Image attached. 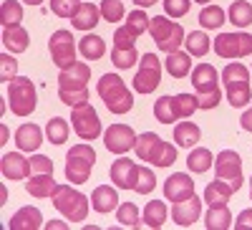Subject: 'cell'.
I'll return each instance as SVG.
<instances>
[{
  "label": "cell",
  "instance_id": "cell-39",
  "mask_svg": "<svg viewBox=\"0 0 252 230\" xmlns=\"http://www.w3.org/2000/svg\"><path fill=\"white\" fill-rule=\"evenodd\" d=\"M116 220L124 225V228H139L144 220H139V207L134 202H121L116 207Z\"/></svg>",
  "mask_w": 252,
  "mask_h": 230
},
{
  "label": "cell",
  "instance_id": "cell-48",
  "mask_svg": "<svg viewBox=\"0 0 252 230\" xmlns=\"http://www.w3.org/2000/svg\"><path fill=\"white\" fill-rule=\"evenodd\" d=\"M252 228V210H242L235 220V230H247Z\"/></svg>",
  "mask_w": 252,
  "mask_h": 230
},
{
  "label": "cell",
  "instance_id": "cell-27",
  "mask_svg": "<svg viewBox=\"0 0 252 230\" xmlns=\"http://www.w3.org/2000/svg\"><path fill=\"white\" fill-rule=\"evenodd\" d=\"M98 20H101V8L96 3H81V8L71 18V26L78 31H91V28H96Z\"/></svg>",
  "mask_w": 252,
  "mask_h": 230
},
{
  "label": "cell",
  "instance_id": "cell-40",
  "mask_svg": "<svg viewBox=\"0 0 252 230\" xmlns=\"http://www.w3.org/2000/svg\"><path fill=\"white\" fill-rule=\"evenodd\" d=\"M199 23H202V28H222L224 10L220 5H204L199 10Z\"/></svg>",
  "mask_w": 252,
  "mask_h": 230
},
{
  "label": "cell",
  "instance_id": "cell-43",
  "mask_svg": "<svg viewBox=\"0 0 252 230\" xmlns=\"http://www.w3.org/2000/svg\"><path fill=\"white\" fill-rule=\"evenodd\" d=\"M154 187H157V175L152 172V167H141V164H139V180H136L134 190H136L139 195H149Z\"/></svg>",
  "mask_w": 252,
  "mask_h": 230
},
{
  "label": "cell",
  "instance_id": "cell-26",
  "mask_svg": "<svg viewBox=\"0 0 252 230\" xmlns=\"http://www.w3.org/2000/svg\"><path fill=\"white\" fill-rule=\"evenodd\" d=\"M56 180H53V172H46V175H31L28 182H26V192L31 197H38V200H43V197H51L56 192Z\"/></svg>",
  "mask_w": 252,
  "mask_h": 230
},
{
  "label": "cell",
  "instance_id": "cell-41",
  "mask_svg": "<svg viewBox=\"0 0 252 230\" xmlns=\"http://www.w3.org/2000/svg\"><path fill=\"white\" fill-rule=\"evenodd\" d=\"M101 18L109 20V23H119V20L126 15L124 0H101Z\"/></svg>",
  "mask_w": 252,
  "mask_h": 230
},
{
  "label": "cell",
  "instance_id": "cell-19",
  "mask_svg": "<svg viewBox=\"0 0 252 230\" xmlns=\"http://www.w3.org/2000/svg\"><path fill=\"white\" fill-rule=\"evenodd\" d=\"M192 195H194V182H192V177H189V175L174 172V175L166 177V182H164V197L166 200L182 202V200L192 197Z\"/></svg>",
  "mask_w": 252,
  "mask_h": 230
},
{
  "label": "cell",
  "instance_id": "cell-5",
  "mask_svg": "<svg viewBox=\"0 0 252 230\" xmlns=\"http://www.w3.org/2000/svg\"><path fill=\"white\" fill-rule=\"evenodd\" d=\"M222 81L227 89V101L229 107H245V104L252 99V89H250V69L245 64H227L222 69Z\"/></svg>",
  "mask_w": 252,
  "mask_h": 230
},
{
  "label": "cell",
  "instance_id": "cell-20",
  "mask_svg": "<svg viewBox=\"0 0 252 230\" xmlns=\"http://www.w3.org/2000/svg\"><path fill=\"white\" fill-rule=\"evenodd\" d=\"M202 202H204V200H199L197 195L187 197V200H182V202H174V207H172V220H174L179 228L194 225V223L199 220V215H202Z\"/></svg>",
  "mask_w": 252,
  "mask_h": 230
},
{
  "label": "cell",
  "instance_id": "cell-13",
  "mask_svg": "<svg viewBox=\"0 0 252 230\" xmlns=\"http://www.w3.org/2000/svg\"><path fill=\"white\" fill-rule=\"evenodd\" d=\"M161 81V61L154 53H144L139 61V71L134 76V91L136 94H152Z\"/></svg>",
  "mask_w": 252,
  "mask_h": 230
},
{
  "label": "cell",
  "instance_id": "cell-34",
  "mask_svg": "<svg viewBox=\"0 0 252 230\" xmlns=\"http://www.w3.org/2000/svg\"><path fill=\"white\" fill-rule=\"evenodd\" d=\"M166 215H169V210H166V202L161 200H152V202H146L144 207V225L146 228H161L166 223Z\"/></svg>",
  "mask_w": 252,
  "mask_h": 230
},
{
  "label": "cell",
  "instance_id": "cell-47",
  "mask_svg": "<svg viewBox=\"0 0 252 230\" xmlns=\"http://www.w3.org/2000/svg\"><path fill=\"white\" fill-rule=\"evenodd\" d=\"M46 172H53V162L48 157H43V154L31 157V175H46Z\"/></svg>",
  "mask_w": 252,
  "mask_h": 230
},
{
  "label": "cell",
  "instance_id": "cell-32",
  "mask_svg": "<svg viewBox=\"0 0 252 230\" xmlns=\"http://www.w3.org/2000/svg\"><path fill=\"white\" fill-rule=\"evenodd\" d=\"M204 225H207V230H229L232 228V213H229V207L227 205L209 207L204 215Z\"/></svg>",
  "mask_w": 252,
  "mask_h": 230
},
{
  "label": "cell",
  "instance_id": "cell-4",
  "mask_svg": "<svg viewBox=\"0 0 252 230\" xmlns=\"http://www.w3.org/2000/svg\"><path fill=\"white\" fill-rule=\"evenodd\" d=\"M192 83L197 89V104L199 109H215L222 101V91H220V74L212 64H197L192 71Z\"/></svg>",
  "mask_w": 252,
  "mask_h": 230
},
{
  "label": "cell",
  "instance_id": "cell-15",
  "mask_svg": "<svg viewBox=\"0 0 252 230\" xmlns=\"http://www.w3.org/2000/svg\"><path fill=\"white\" fill-rule=\"evenodd\" d=\"M48 51H51V58L58 69H68L76 64V38L71 31H56L48 40Z\"/></svg>",
  "mask_w": 252,
  "mask_h": 230
},
{
  "label": "cell",
  "instance_id": "cell-9",
  "mask_svg": "<svg viewBox=\"0 0 252 230\" xmlns=\"http://www.w3.org/2000/svg\"><path fill=\"white\" fill-rule=\"evenodd\" d=\"M149 33L154 38V43L159 51L164 53H174L179 51V46L184 43V28L179 23H174V20H169L166 15H154L149 20Z\"/></svg>",
  "mask_w": 252,
  "mask_h": 230
},
{
  "label": "cell",
  "instance_id": "cell-30",
  "mask_svg": "<svg viewBox=\"0 0 252 230\" xmlns=\"http://www.w3.org/2000/svg\"><path fill=\"white\" fill-rule=\"evenodd\" d=\"M202 139V129L197 127L194 121H179L174 127V142L184 150H192L197 147V142Z\"/></svg>",
  "mask_w": 252,
  "mask_h": 230
},
{
  "label": "cell",
  "instance_id": "cell-23",
  "mask_svg": "<svg viewBox=\"0 0 252 230\" xmlns=\"http://www.w3.org/2000/svg\"><path fill=\"white\" fill-rule=\"evenodd\" d=\"M15 144L20 152H35L43 144V129L38 124H20L15 132Z\"/></svg>",
  "mask_w": 252,
  "mask_h": 230
},
{
  "label": "cell",
  "instance_id": "cell-10",
  "mask_svg": "<svg viewBox=\"0 0 252 230\" xmlns=\"http://www.w3.org/2000/svg\"><path fill=\"white\" fill-rule=\"evenodd\" d=\"M8 101H10V112L15 116H28L35 112V104H38V96H35V83L28 78V76H15L10 83H8Z\"/></svg>",
  "mask_w": 252,
  "mask_h": 230
},
{
  "label": "cell",
  "instance_id": "cell-31",
  "mask_svg": "<svg viewBox=\"0 0 252 230\" xmlns=\"http://www.w3.org/2000/svg\"><path fill=\"white\" fill-rule=\"evenodd\" d=\"M78 51H81V56L86 61H98V58H103V53H106V43H103L101 36L86 33L78 40Z\"/></svg>",
  "mask_w": 252,
  "mask_h": 230
},
{
  "label": "cell",
  "instance_id": "cell-35",
  "mask_svg": "<svg viewBox=\"0 0 252 230\" xmlns=\"http://www.w3.org/2000/svg\"><path fill=\"white\" fill-rule=\"evenodd\" d=\"M184 46H187V53L189 56H194V58H202V56H207L209 53V38H207V33L204 31H192L187 38H184Z\"/></svg>",
  "mask_w": 252,
  "mask_h": 230
},
{
  "label": "cell",
  "instance_id": "cell-18",
  "mask_svg": "<svg viewBox=\"0 0 252 230\" xmlns=\"http://www.w3.org/2000/svg\"><path fill=\"white\" fill-rule=\"evenodd\" d=\"M109 175H111V182L116 187H121V190H134L136 180H139V164L131 162V159H126V157H119L111 164Z\"/></svg>",
  "mask_w": 252,
  "mask_h": 230
},
{
  "label": "cell",
  "instance_id": "cell-14",
  "mask_svg": "<svg viewBox=\"0 0 252 230\" xmlns=\"http://www.w3.org/2000/svg\"><path fill=\"white\" fill-rule=\"evenodd\" d=\"M215 53L220 58L252 56V33H220L215 38Z\"/></svg>",
  "mask_w": 252,
  "mask_h": 230
},
{
  "label": "cell",
  "instance_id": "cell-42",
  "mask_svg": "<svg viewBox=\"0 0 252 230\" xmlns=\"http://www.w3.org/2000/svg\"><path fill=\"white\" fill-rule=\"evenodd\" d=\"M149 20H152V18L146 15L144 10H134V13H129V18H126V23H124V26L139 38V36H144L146 31H149Z\"/></svg>",
  "mask_w": 252,
  "mask_h": 230
},
{
  "label": "cell",
  "instance_id": "cell-25",
  "mask_svg": "<svg viewBox=\"0 0 252 230\" xmlns=\"http://www.w3.org/2000/svg\"><path fill=\"white\" fill-rule=\"evenodd\" d=\"M91 207H94L96 213H101V215L116 210V207H119V195H116V190H114L111 185L96 187L94 195H91Z\"/></svg>",
  "mask_w": 252,
  "mask_h": 230
},
{
  "label": "cell",
  "instance_id": "cell-37",
  "mask_svg": "<svg viewBox=\"0 0 252 230\" xmlns=\"http://www.w3.org/2000/svg\"><path fill=\"white\" fill-rule=\"evenodd\" d=\"M68 134H71V127H68V121L63 119V116H53V119L46 124V137H48L51 144L68 142Z\"/></svg>",
  "mask_w": 252,
  "mask_h": 230
},
{
  "label": "cell",
  "instance_id": "cell-2",
  "mask_svg": "<svg viewBox=\"0 0 252 230\" xmlns=\"http://www.w3.org/2000/svg\"><path fill=\"white\" fill-rule=\"evenodd\" d=\"M96 91L101 96V101L106 104V109L111 114H129L134 107V94L129 91L126 81L116 74H103L101 81L96 83Z\"/></svg>",
  "mask_w": 252,
  "mask_h": 230
},
{
  "label": "cell",
  "instance_id": "cell-7",
  "mask_svg": "<svg viewBox=\"0 0 252 230\" xmlns=\"http://www.w3.org/2000/svg\"><path fill=\"white\" fill-rule=\"evenodd\" d=\"M199 109L197 96L192 94H177V96H161L154 104V116L161 124H172L179 119H189Z\"/></svg>",
  "mask_w": 252,
  "mask_h": 230
},
{
  "label": "cell",
  "instance_id": "cell-12",
  "mask_svg": "<svg viewBox=\"0 0 252 230\" xmlns=\"http://www.w3.org/2000/svg\"><path fill=\"white\" fill-rule=\"evenodd\" d=\"M134 43H136V36L129 28H126V26L116 28V33H114V48H111V61H114L116 69L126 71V69H131L134 64H139V53H136Z\"/></svg>",
  "mask_w": 252,
  "mask_h": 230
},
{
  "label": "cell",
  "instance_id": "cell-54",
  "mask_svg": "<svg viewBox=\"0 0 252 230\" xmlns=\"http://www.w3.org/2000/svg\"><path fill=\"white\" fill-rule=\"evenodd\" d=\"M194 3H202L204 5V3H209V0H194Z\"/></svg>",
  "mask_w": 252,
  "mask_h": 230
},
{
  "label": "cell",
  "instance_id": "cell-29",
  "mask_svg": "<svg viewBox=\"0 0 252 230\" xmlns=\"http://www.w3.org/2000/svg\"><path fill=\"white\" fill-rule=\"evenodd\" d=\"M164 69L169 71L172 78H187L189 71H192V56H189V53H182V51L166 53V58H164Z\"/></svg>",
  "mask_w": 252,
  "mask_h": 230
},
{
  "label": "cell",
  "instance_id": "cell-50",
  "mask_svg": "<svg viewBox=\"0 0 252 230\" xmlns=\"http://www.w3.org/2000/svg\"><path fill=\"white\" fill-rule=\"evenodd\" d=\"M43 228H46V230H68V225L61 223V220H51V223H46Z\"/></svg>",
  "mask_w": 252,
  "mask_h": 230
},
{
  "label": "cell",
  "instance_id": "cell-17",
  "mask_svg": "<svg viewBox=\"0 0 252 230\" xmlns=\"http://www.w3.org/2000/svg\"><path fill=\"white\" fill-rule=\"evenodd\" d=\"M136 137L139 134H134V129L129 127V124H111V127L103 132V144H106L109 152L124 154L136 144Z\"/></svg>",
  "mask_w": 252,
  "mask_h": 230
},
{
  "label": "cell",
  "instance_id": "cell-16",
  "mask_svg": "<svg viewBox=\"0 0 252 230\" xmlns=\"http://www.w3.org/2000/svg\"><path fill=\"white\" fill-rule=\"evenodd\" d=\"M215 172L220 180L229 182L235 187V192L242 187V157L235 150H222L215 157Z\"/></svg>",
  "mask_w": 252,
  "mask_h": 230
},
{
  "label": "cell",
  "instance_id": "cell-33",
  "mask_svg": "<svg viewBox=\"0 0 252 230\" xmlns=\"http://www.w3.org/2000/svg\"><path fill=\"white\" fill-rule=\"evenodd\" d=\"M212 164H215V157H212V152H209L207 147H192V150H189L187 167H189V170H192L194 175H202V172H207Z\"/></svg>",
  "mask_w": 252,
  "mask_h": 230
},
{
  "label": "cell",
  "instance_id": "cell-49",
  "mask_svg": "<svg viewBox=\"0 0 252 230\" xmlns=\"http://www.w3.org/2000/svg\"><path fill=\"white\" fill-rule=\"evenodd\" d=\"M240 127H242L245 132H252V109H247V112L242 114V119H240Z\"/></svg>",
  "mask_w": 252,
  "mask_h": 230
},
{
  "label": "cell",
  "instance_id": "cell-3",
  "mask_svg": "<svg viewBox=\"0 0 252 230\" xmlns=\"http://www.w3.org/2000/svg\"><path fill=\"white\" fill-rule=\"evenodd\" d=\"M134 152L141 162H149L154 167H172L177 162V147H172L169 142H164L154 132H144L136 137Z\"/></svg>",
  "mask_w": 252,
  "mask_h": 230
},
{
  "label": "cell",
  "instance_id": "cell-51",
  "mask_svg": "<svg viewBox=\"0 0 252 230\" xmlns=\"http://www.w3.org/2000/svg\"><path fill=\"white\" fill-rule=\"evenodd\" d=\"M131 3H136L139 8H149V5H154L157 0H131Z\"/></svg>",
  "mask_w": 252,
  "mask_h": 230
},
{
  "label": "cell",
  "instance_id": "cell-21",
  "mask_svg": "<svg viewBox=\"0 0 252 230\" xmlns=\"http://www.w3.org/2000/svg\"><path fill=\"white\" fill-rule=\"evenodd\" d=\"M0 172H3L5 180H26L31 175V159H26L20 152L3 154V159H0Z\"/></svg>",
  "mask_w": 252,
  "mask_h": 230
},
{
  "label": "cell",
  "instance_id": "cell-6",
  "mask_svg": "<svg viewBox=\"0 0 252 230\" xmlns=\"http://www.w3.org/2000/svg\"><path fill=\"white\" fill-rule=\"evenodd\" d=\"M51 200L56 205V210L71 223H83L89 215V205H91L89 197L78 190H73L71 185H58L56 192L51 195Z\"/></svg>",
  "mask_w": 252,
  "mask_h": 230
},
{
  "label": "cell",
  "instance_id": "cell-53",
  "mask_svg": "<svg viewBox=\"0 0 252 230\" xmlns=\"http://www.w3.org/2000/svg\"><path fill=\"white\" fill-rule=\"evenodd\" d=\"M250 200H252V177H250Z\"/></svg>",
  "mask_w": 252,
  "mask_h": 230
},
{
  "label": "cell",
  "instance_id": "cell-8",
  "mask_svg": "<svg viewBox=\"0 0 252 230\" xmlns=\"http://www.w3.org/2000/svg\"><path fill=\"white\" fill-rule=\"evenodd\" d=\"M94 164H96V152L91 144H73L66 154V180L71 185L89 182Z\"/></svg>",
  "mask_w": 252,
  "mask_h": 230
},
{
  "label": "cell",
  "instance_id": "cell-44",
  "mask_svg": "<svg viewBox=\"0 0 252 230\" xmlns=\"http://www.w3.org/2000/svg\"><path fill=\"white\" fill-rule=\"evenodd\" d=\"M81 8V0H51V10L58 18H73Z\"/></svg>",
  "mask_w": 252,
  "mask_h": 230
},
{
  "label": "cell",
  "instance_id": "cell-11",
  "mask_svg": "<svg viewBox=\"0 0 252 230\" xmlns=\"http://www.w3.org/2000/svg\"><path fill=\"white\" fill-rule=\"evenodd\" d=\"M71 121H73V132L83 142H94L101 137V119H98V112L91 107V101H83L78 107H73Z\"/></svg>",
  "mask_w": 252,
  "mask_h": 230
},
{
  "label": "cell",
  "instance_id": "cell-36",
  "mask_svg": "<svg viewBox=\"0 0 252 230\" xmlns=\"http://www.w3.org/2000/svg\"><path fill=\"white\" fill-rule=\"evenodd\" d=\"M227 15L237 28H247L252 23V3H247V0H235V3L229 5Z\"/></svg>",
  "mask_w": 252,
  "mask_h": 230
},
{
  "label": "cell",
  "instance_id": "cell-1",
  "mask_svg": "<svg viewBox=\"0 0 252 230\" xmlns=\"http://www.w3.org/2000/svg\"><path fill=\"white\" fill-rule=\"evenodd\" d=\"M89 81H91V69L83 61H76L73 66L61 69L58 74V99L66 107H78V104L89 101Z\"/></svg>",
  "mask_w": 252,
  "mask_h": 230
},
{
  "label": "cell",
  "instance_id": "cell-52",
  "mask_svg": "<svg viewBox=\"0 0 252 230\" xmlns=\"http://www.w3.org/2000/svg\"><path fill=\"white\" fill-rule=\"evenodd\" d=\"M23 3H28V5H40L43 0H23Z\"/></svg>",
  "mask_w": 252,
  "mask_h": 230
},
{
  "label": "cell",
  "instance_id": "cell-22",
  "mask_svg": "<svg viewBox=\"0 0 252 230\" xmlns=\"http://www.w3.org/2000/svg\"><path fill=\"white\" fill-rule=\"evenodd\" d=\"M43 225L46 223H43V215H40L38 207L26 205V207H20V210L10 218L8 230H38V228H43Z\"/></svg>",
  "mask_w": 252,
  "mask_h": 230
},
{
  "label": "cell",
  "instance_id": "cell-28",
  "mask_svg": "<svg viewBox=\"0 0 252 230\" xmlns=\"http://www.w3.org/2000/svg\"><path fill=\"white\" fill-rule=\"evenodd\" d=\"M232 192H235V187L229 185V182H224V180H215V182H209L207 185V190H204V202L209 205V207H220V205H227V200L232 197Z\"/></svg>",
  "mask_w": 252,
  "mask_h": 230
},
{
  "label": "cell",
  "instance_id": "cell-45",
  "mask_svg": "<svg viewBox=\"0 0 252 230\" xmlns=\"http://www.w3.org/2000/svg\"><path fill=\"white\" fill-rule=\"evenodd\" d=\"M15 74H18V61L10 53H3L0 56V81L8 86V83L15 78Z\"/></svg>",
  "mask_w": 252,
  "mask_h": 230
},
{
  "label": "cell",
  "instance_id": "cell-24",
  "mask_svg": "<svg viewBox=\"0 0 252 230\" xmlns=\"http://www.w3.org/2000/svg\"><path fill=\"white\" fill-rule=\"evenodd\" d=\"M3 46L8 53H23L28 51V31L15 23V26H3Z\"/></svg>",
  "mask_w": 252,
  "mask_h": 230
},
{
  "label": "cell",
  "instance_id": "cell-46",
  "mask_svg": "<svg viewBox=\"0 0 252 230\" xmlns=\"http://www.w3.org/2000/svg\"><path fill=\"white\" fill-rule=\"evenodd\" d=\"M189 5H192V0H164V13L172 18H182L189 13Z\"/></svg>",
  "mask_w": 252,
  "mask_h": 230
},
{
  "label": "cell",
  "instance_id": "cell-38",
  "mask_svg": "<svg viewBox=\"0 0 252 230\" xmlns=\"http://www.w3.org/2000/svg\"><path fill=\"white\" fill-rule=\"evenodd\" d=\"M20 20H23V5L18 0H3V5H0V23L15 26Z\"/></svg>",
  "mask_w": 252,
  "mask_h": 230
}]
</instances>
